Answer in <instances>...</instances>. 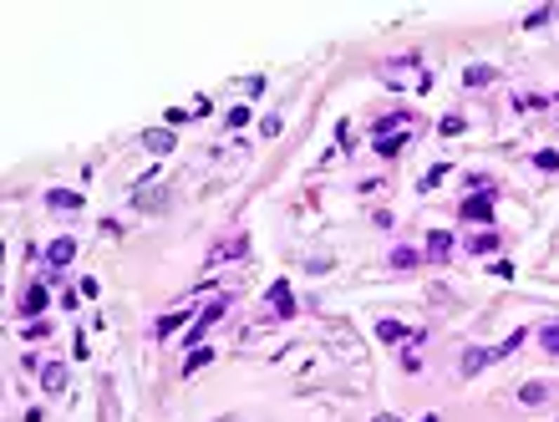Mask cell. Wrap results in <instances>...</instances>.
Wrapping results in <instances>:
<instances>
[{
  "instance_id": "6da1fadb",
  "label": "cell",
  "mask_w": 559,
  "mask_h": 422,
  "mask_svg": "<svg viewBox=\"0 0 559 422\" xmlns=\"http://www.w3.org/2000/svg\"><path fill=\"white\" fill-rule=\"evenodd\" d=\"M158 178H163V173L153 168V173H147V178L133 188V204H138V209H168V188H163Z\"/></svg>"
},
{
  "instance_id": "7a4b0ae2",
  "label": "cell",
  "mask_w": 559,
  "mask_h": 422,
  "mask_svg": "<svg viewBox=\"0 0 559 422\" xmlns=\"http://www.w3.org/2000/svg\"><path fill=\"white\" fill-rule=\"evenodd\" d=\"M224 310H229V295H219V301H209V305H204V315H199V321L188 326V336H183V341H188V346H193V341H204V336H209V326L219 321Z\"/></svg>"
},
{
  "instance_id": "3957f363",
  "label": "cell",
  "mask_w": 559,
  "mask_h": 422,
  "mask_svg": "<svg viewBox=\"0 0 559 422\" xmlns=\"http://www.w3.org/2000/svg\"><path fill=\"white\" fill-rule=\"evenodd\" d=\"M463 219H468L473 229H488V224H493V194H473V199H463Z\"/></svg>"
},
{
  "instance_id": "277c9868",
  "label": "cell",
  "mask_w": 559,
  "mask_h": 422,
  "mask_svg": "<svg viewBox=\"0 0 559 422\" xmlns=\"http://www.w3.org/2000/svg\"><path fill=\"white\" fill-rule=\"evenodd\" d=\"M265 305L280 315V321H285V315H295V295H290V285H285V280H275L270 295H265Z\"/></svg>"
},
{
  "instance_id": "5b68a950",
  "label": "cell",
  "mask_w": 559,
  "mask_h": 422,
  "mask_svg": "<svg viewBox=\"0 0 559 422\" xmlns=\"http://www.w3.org/2000/svg\"><path fill=\"white\" fill-rule=\"evenodd\" d=\"M72 255H77V239H72V235H61V239L46 244V265H51V270H67Z\"/></svg>"
},
{
  "instance_id": "8992f818",
  "label": "cell",
  "mask_w": 559,
  "mask_h": 422,
  "mask_svg": "<svg viewBox=\"0 0 559 422\" xmlns=\"http://www.w3.org/2000/svg\"><path fill=\"white\" fill-rule=\"evenodd\" d=\"M244 249H249V239H244V235H234V239H224V244H213V249H209V265H229V260H239Z\"/></svg>"
},
{
  "instance_id": "52a82bcc",
  "label": "cell",
  "mask_w": 559,
  "mask_h": 422,
  "mask_svg": "<svg viewBox=\"0 0 559 422\" xmlns=\"http://www.w3.org/2000/svg\"><path fill=\"white\" fill-rule=\"evenodd\" d=\"M488 362H499V356H493V346H468L458 367H463V376H478V371H483Z\"/></svg>"
},
{
  "instance_id": "ba28073f",
  "label": "cell",
  "mask_w": 559,
  "mask_h": 422,
  "mask_svg": "<svg viewBox=\"0 0 559 422\" xmlns=\"http://www.w3.org/2000/svg\"><path fill=\"white\" fill-rule=\"evenodd\" d=\"M463 249H468L473 260H478V255H493V249H499V235H493V229H473V235L463 239Z\"/></svg>"
},
{
  "instance_id": "9c48e42d",
  "label": "cell",
  "mask_w": 559,
  "mask_h": 422,
  "mask_svg": "<svg viewBox=\"0 0 559 422\" xmlns=\"http://www.w3.org/2000/svg\"><path fill=\"white\" fill-rule=\"evenodd\" d=\"M46 209H56V214H77V209H81V194H77V188H51V194H46Z\"/></svg>"
},
{
  "instance_id": "30bf717a",
  "label": "cell",
  "mask_w": 559,
  "mask_h": 422,
  "mask_svg": "<svg viewBox=\"0 0 559 422\" xmlns=\"http://www.w3.org/2000/svg\"><path fill=\"white\" fill-rule=\"evenodd\" d=\"M15 310L26 315V321H31V315H41V310H46V290H41V285H26V295L15 301Z\"/></svg>"
},
{
  "instance_id": "8fae6325",
  "label": "cell",
  "mask_w": 559,
  "mask_h": 422,
  "mask_svg": "<svg viewBox=\"0 0 559 422\" xmlns=\"http://www.w3.org/2000/svg\"><path fill=\"white\" fill-rule=\"evenodd\" d=\"M447 255H453V235H447V229H433V235H427V260H447Z\"/></svg>"
},
{
  "instance_id": "7c38bea8",
  "label": "cell",
  "mask_w": 559,
  "mask_h": 422,
  "mask_svg": "<svg viewBox=\"0 0 559 422\" xmlns=\"http://www.w3.org/2000/svg\"><path fill=\"white\" fill-rule=\"evenodd\" d=\"M376 341H386V346H402V341H412V331H407L402 321H376Z\"/></svg>"
},
{
  "instance_id": "4fadbf2b",
  "label": "cell",
  "mask_w": 559,
  "mask_h": 422,
  "mask_svg": "<svg viewBox=\"0 0 559 422\" xmlns=\"http://www.w3.org/2000/svg\"><path fill=\"white\" fill-rule=\"evenodd\" d=\"M41 387H46L51 397H56V392H67V367H61V362H51V367H41Z\"/></svg>"
},
{
  "instance_id": "5bb4252c",
  "label": "cell",
  "mask_w": 559,
  "mask_h": 422,
  "mask_svg": "<svg viewBox=\"0 0 559 422\" xmlns=\"http://www.w3.org/2000/svg\"><path fill=\"white\" fill-rule=\"evenodd\" d=\"M143 143H147V153H168V147H173L178 138H173V133H168V128H153V133H147Z\"/></svg>"
},
{
  "instance_id": "9a60e30c",
  "label": "cell",
  "mask_w": 559,
  "mask_h": 422,
  "mask_svg": "<svg viewBox=\"0 0 559 422\" xmlns=\"http://www.w3.org/2000/svg\"><path fill=\"white\" fill-rule=\"evenodd\" d=\"M519 402H524V407H539V402H549V387H544V382H529V387H519Z\"/></svg>"
},
{
  "instance_id": "2e32d148",
  "label": "cell",
  "mask_w": 559,
  "mask_h": 422,
  "mask_svg": "<svg viewBox=\"0 0 559 422\" xmlns=\"http://www.w3.org/2000/svg\"><path fill=\"white\" fill-rule=\"evenodd\" d=\"M417 265H422L417 249H407V244H397V249H392V270H417Z\"/></svg>"
},
{
  "instance_id": "e0dca14e",
  "label": "cell",
  "mask_w": 559,
  "mask_h": 422,
  "mask_svg": "<svg viewBox=\"0 0 559 422\" xmlns=\"http://www.w3.org/2000/svg\"><path fill=\"white\" fill-rule=\"evenodd\" d=\"M534 168H539V173H559V147H539V153H534Z\"/></svg>"
},
{
  "instance_id": "ac0fdd59",
  "label": "cell",
  "mask_w": 559,
  "mask_h": 422,
  "mask_svg": "<svg viewBox=\"0 0 559 422\" xmlns=\"http://www.w3.org/2000/svg\"><path fill=\"white\" fill-rule=\"evenodd\" d=\"M539 346H544L549 356H559V321H544V326H539Z\"/></svg>"
},
{
  "instance_id": "d6986e66",
  "label": "cell",
  "mask_w": 559,
  "mask_h": 422,
  "mask_svg": "<svg viewBox=\"0 0 559 422\" xmlns=\"http://www.w3.org/2000/svg\"><path fill=\"white\" fill-rule=\"evenodd\" d=\"M488 81H493V67H468V72H463V87H473V92L488 87Z\"/></svg>"
},
{
  "instance_id": "ffe728a7",
  "label": "cell",
  "mask_w": 559,
  "mask_h": 422,
  "mask_svg": "<svg viewBox=\"0 0 559 422\" xmlns=\"http://www.w3.org/2000/svg\"><path fill=\"white\" fill-rule=\"evenodd\" d=\"M402 143H407V138H397V133H376V143H371V147H376L381 158H392V153H402Z\"/></svg>"
},
{
  "instance_id": "44dd1931",
  "label": "cell",
  "mask_w": 559,
  "mask_h": 422,
  "mask_svg": "<svg viewBox=\"0 0 559 422\" xmlns=\"http://www.w3.org/2000/svg\"><path fill=\"white\" fill-rule=\"evenodd\" d=\"M183 315H188V310H173V315H163V321L153 326V336H158V341H163V336H173V331L183 326Z\"/></svg>"
},
{
  "instance_id": "7402d4cb",
  "label": "cell",
  "mask_w": 559,
  "mask_h": 422,
  "mask_svg": "<svg viewBox=\"0 0 559 422\" xmlns=\"http://www.w3.org/2000/svg\"><path fill=\"white\" fill-rule=\"evenodd\" d=\"M524 341H529V331L519 326V331H513V336H508V341H499V346H493V356H508V351H519Z\"/></svg>"
},
{
  "instance_id": "603a6c76",
  "label": "cell",
  "mask_w": 559,
  "mask_h": 422,
  "mask_svg": "<svg viewBox=\"0 0 559 422\" xmlns=\"http://www.w3.org/2000/svg\"><path fill=\"white\" fill-rule=\"evenodd\" d=\"M447 178V163H433V168H427V178H422V194H427V188H438Z\"/></svg>"
},
{
  "instance_id": "cb8c5ba5",
  "label": "cell",
  "mask_w": 559,
  "mask_h": 422,
  "mask_svg": "<svg viewBox=\"0 0 559 422\" xmlns=\"http://www.w3.org/2000/svg\"><path fill=\"white\" fill-rule=\"evenodd\" d=\"M549 15H554V6H539V11H529V15H524V26H529V31H539Z\"/></svg>"
},
{
  "instance_id": "d4e9b609",
  "label": "cell",
  "mask_w": 559,
  "mask_h": 422,
  "mask_svg": "<svg viewBox=\"0 0 559 422\" xmlns=\"http://www.w3.org/2000/svg\"><path fill=\"white\" fill-rule=\"evenodd\" d=\"M244 122H249V107H229V112H224V128H229V133L244 128Z\"/></svg>"
},
{
  "instance_id": "484cf974",
  "label": "cell",
  "mask_w": 559,
  "mask_h": 422,
  "mask_svg": "<svg viewBox=\"0 0 559 422\" xmlns=\"http://www.w3.org/2000/svg\"><path fill=\"white\" fill-rule=\"evenodd\" d=\"M209 356H213L209 346H199V351H188V376H193V371H199V367H209Z\"/></svg>"
},
{
  "instance_id": "4316f807",
  "label": "cell",
  "mask_w": 559,
  "mask_h": 422,
  "mask_svg": "<svg viewBox=\"0 0 559 422\" xmlns=\"http://www.w3.org/2000/svg\"><path fill=\"white\" fill-rule=\"evenodd\" d=\"M280 128H285V122H280V112H275V117H260V133H265V138H280Z\"/></svg>"
},
{
  "instance_id": "83f0119b",
  "label": "cell",
  "mask_w": 559,
  "mask_h": 422,
  "mask_svg": "<svg viewBox=\"0 0 559 422\" xmlns=\"http://www.w3.org/2000/svg\"><path fill=\"white\" fill-rule=\"evenodd\" d=\"M438 128H442V133H447V138H453V133H463V117H458V112H453V117H442V122H438Z\"/></svg>"
},
{
  "instance_id": "f1b7e54d",
  "label": "cell",
  "mask_w": 559,
  "mask_h": 422,
  "mask_svg": "<svg viewBox=\"0 0 559 422\" xmlns=\"http://www.w3.org/2000/svg\"><path fill=\"white\" fill-rule=\"evenodd\" d=\"M376 422H397V417H392V412H381V417H376Z\"/></svg>"
},
{
  "instance_id": "f546056e",
  "label": "cell",
  "mask_w": 559,
  "mask_h": 422,
  "mask_svg": "<svg viewBox=\"0 0 559 422\" xmlns=\"http://www.w3.org/2000/svg\"><path fill=\"white\" fill-rule=\"evenodd\" d=\"M422 422H438V412H427V417H422Z\"/></svg>"
}]
</instances>
